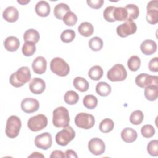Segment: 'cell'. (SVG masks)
<instances>
[{
  "label": "cell",
  "instance_id": "1",
  "mask_svg": "<svg viewBox=\"0 0 158 158\" xmlns=\"http://www.w3.org/2000/svg\"><path fill=\"white\" fill-rule=\"evenodd\" d=\"M31 79L30 69L28 67L23 66L20 67L17 72L11 74L9 78L10 83L15 88L21 87Z\"/></svg>",
  "mask_w": 158,
  "mask_h": 158
},
{
  "label": "cell",
  "instance_id": "2",
  "mask_svg": "<svg viewBox=\"0 0 158 158\" xmlns=\"http://www.w3.org/2000/svg\"><path fill=\"white\" fill-rule=\"evenodd\" d=\"M70 122L68 110L62 106L56 108L52 112V123L57 128L67 127Z\"/></svg>",
  "mask_w": 158,
  "mask_h": 158
},
{
  "label": "cell",
  "instance_id": "3",
  "mask_svg": "<svg viewBox=\"0 0 158 158\" xmlns=\"http://www.w3.org/2000/svg\"><path fill=\"white\" fill-rule=\"evenodd\" d=\"M22 127V122L20 119L15 116H10L6 122V134L7 137L10 138H15L19 135L20 130Z\"/></svg>",
  "mask_w": 158,
  "mask_h": 158
},
{
  "label": "cell",
  "instance_id": "4",
  "mask_svg": "<svg viewBox=\"0 0 158 158\" xmlns=\"http://www.w3.org/2000/svg\"><path fill=\"white\" fill-rule=\"evenodd\" d=\"M50 69L56 75L60 77L67 76L70 71L68 64L60 57H54L50 62Z\"/></svg>",
  "mask_w": 158,
  "mask_h": 158
},
{
  "label": "cell",
  "instance_id": "5",
  "mask_svg": "<svg viewBox=\"0 0 158 158\" xmlns=\"http://www.w3.org/2000/svg\"><path fill=\"white\" fill-rule=\"evenodd\" d=\"M75 136V132L72 127L67 125L56 135V142L58 145L67 146Z\"/></svg>",
  "mask_w": 158,
  "mask_h": 158
},
{
  "label": "cell",
  "instance_id": "6",
  "mask_svg": "<svg viewBox=\"0 0 158 158\" xmlns=\"http://www.w3.org/2000/svg\"><path fill=\"white\" fill-rule=\"evenodd\" d=\"M127 72L125 67L120 64H117L109 70L107 73V78L111 81H121L126 79Z\"/></svg>",
  "mask_w": 158,
  "mask_h": 158
},
{
  "label": "cell",
  "instance_id": "7",
  "mask_svg": "<svg viewBox=\"0 0 158 158\" xmlns=\"http://www.w3.org/2000/svg\"><path fill=\"white\" fill-rule=\"evenodd\" d=\"M95 123V119L93 115L88 113L81 112L78 114L75 118V125L83 129L91 128Z\"/></svg>",
  "mask_w": 158,
  "mask_h": 158
},
{
  "label": "cell",
  "instance_id": "8",
  "mask_svg": "<svg viewBox=\"0 0 158 158\" xmlns=\"http://www.w3.org/2000/svg\"><path fill=\"white\" fill-rule=\"evenodd\" d=\"M48 125V118L43 114H38L29 118L27 122L28 128L32 131H38L44 128Z\"/></svg>",
  "mask_w": 158,
  "mask_h": 158
},
{
  "label": "cell",
  "instance_id": "9",
  "mask_svg": "<svg viewBox=\"0 0 158 158\" xmlns=\"http://www.w3.org/2000/svg\"><path fill=\"white\" fill-rule=\"evenodd\" d=\"M146 20L152 25L158 22V1L152 0L148 2L147 5Z\"/></svg>",
  "mask_w": 158,
  "mask_h": 158
},
{
  "label": "cell",
  "instance_id": "10",
  "mask_svg": "<svg viewBox=\"0 0 158 158\" xmlns=\"http://www.w3.org/2000/svg\"><path fill=\"white\" fill-rule=\"evenodd\" d=\"M136 30L137 27L134 22L126 21L125 23L119 25L117 27L116 31L119 36L125 38L135 33L136 31Z\"/></svg>",
  "mask_w": 158,
  "mask_h": 158
},
{
  "label": "cell",
  "instance_id": "11",
  "mask_svg": "<svg viewBox=\"0 0 158 158\" xmlns=\"http://www.w3.org/2000/svg\"><path fill=\"white\" fill-rule=\"evenodd\" d=\"M157 76H152L147 73H140L135 78V83L140 88H146L150 85L157 86Z\"/></svg>",
  "mask_w": 158,
  "mask_h": 158
},
{
  "label": "cell",
  "instance_id": "12",
  "mask_svg": "<svg viewBox=\"0 0 158 158\" xmlns=\"http://www.w3.org/2000/svg\"><path fill=\"white\" fill-rule=\"evenodd\" d=\"M35 146L41 149L47 150L52 145V136L48 132L37 135L35 139Z\"/></svg>",
  "mask_w": 158,
  "mask_h": 158
},
{
  "label": "cell",
  "instance_id": "13",
  "mask_svg": "<svg viewBox=\"0 0 158 158\" xmlns=\"http://www.w3.org/2000/svg\"><path fill=\"white\" fill-rule=\"evenodd\" d=\"M88 147L91 153L95 156L102 154L106 149V146L104 141L98 138H92L89 141Z\"/></svg>",
  "mask_w": 158,
  "mask_h": 158
},
{
  "label": "cell",
  "instance_id": "14",
  "mask_svg": "<svg viewBox=\"0 0 158 158\" xmlns=\"http://www.w3.org/2000/svg\"><path fill=\"white\" fill-rule=\"evenodd\" d=\"M39 102L35 98H27L23 99L21 102L22 110L27 114L36 112L39 109Z\"/></svg>",
  "mask_w": 158,
  "mask_h": 158
},
{
  "label": "cell",
  "instance_id": "15",
  "mask_svg": "<svg viewBox=\"0 0 158 158\" xmlns=\"http://www.w3.org/2000/svg\"><path fill=\"white\" fill-rule=\"evenodd\" d=\"M29 88L31 93L40 94H41L46 88L44 81L40 78H34L29 83Z\"/></svg>",
  "mask_w": 158,
  "mask_h": 158
},
{
  "label": "cell",
  "instance_id": "16",
  "mask_svg": "<svg viewBox=\"0 0 158 158\" xmlns=\"http://www.w3.org/2000/svg\"><path fill=\"white\" fill-rule=\"evenodd\" d=\"M32 69L36 74H43L46 72L47 67V62L45 58L43 56H38L36 57L33 61Z\"/></svg>",
  "mask_w": 158,
  "mask_h": 158
},
{
  "label": "cell",
  "instance_id": "17",
  "mask_svg": "<svg viewBox=\"0 0 158 158\" xmlns=\"http://www.w3.org/2000/svg\"><path fill=\"white\" fill-rule=\"evenodd\" d=\"M19 11L14 6H9L2 12V17L8 22H15L19 18Z\"/></svg>",
  "mask_w": 158,
  "mask_h": 158
},
{
  "label": "cell",
  "instance_id": "18",
  "mask_svg": "<svg viewBox=\"0 0 158 158\" xmlns=\"http://www.w3.org/2000/svg\"><path fill=\"white\" fill-rule=\"evenodd\" d=\"M141 52L145 55H151L157 50V44L153 40H146L141 43L140 45Z\"/></svg>",
  "mask_w": 158,
  "mask_h": 158
},
{
  "label": "cell",
  "instance_id": "19",
  "mask_svg": "<svg viewBox=\"0 0 158 158\" xmlns=\"http://www.w3.org/2000/svg\"><path fill=\"white\" fill-rule=\"evenodd\" d=\"M51 7L48 2L45 1H39L35 6V12L40 17H47L49 15Z\"/></svg>",
  "mask_w": 158,
  "mask_h": 158
},
{
  "label": "cell",
  "instance_id": "20",
  "mask_svg": "<svg viewBox=\"0 0 158 158\" xmlns=\"http://www.w3.org/2000/svg\"><path fill=\"white\" fill-rule=\"evenodd\" d=\"M138 135L136 131L129 127L124 128L121 132V138L123 141L127 143H130L135 141L137 138Z\"/></svg>",
  "mask_w": 158,
  "mask_h": 158
},
{
  "label": "cell",
  "instance_id": "21",
  "mask_svg": "<svg viewBox=\"0 0 158 158\" xmlns=\"http://www.w3.org/2000/svg\"><path fill=\"white\" fill-rule=\"evenodd\" d=\"M5 49L10 52H14L18 49L20 46L19 40L14 36L7 37L4 41Z\"/></svg>",
  "mask_w": 158,
  "mask_h": 158
},
{
  "label": "cell",
  "instance_id": "22",
  "mask_svg": "<svg viewBox=\"0 0 158 158\" xmlns=\"http://www.w3.org/2000/svg\"><path fill=\"white\" fill-rule=\"evenodd\" d=\"M70 11L69 6L65 3H59L57 4L54 9V14L58 19H62L64 15L68 12Z\"/></svg>",
  "mask_w": 158,
  "mask_h": 158
},
{
  "label": "cell",
  "instance_id": "23",
  "mask_svg": "<svg viewBox=\"0 0 158 158\" xmlns=\"http://www.w3.org/2000/svg\"><path fill=\"white\" fill-rule=\"evenodd\" d=\"M125 8L127 14V21H133L139 16V10L136 5L133 4H127Z\"/></svg>",
  "mask_w": 158,
  "mask_h": 158
},
{
  "label": "cell",
  "instance_id": "24",
  "mask_svg": "<svg viewBox=\"0 0 158 158\" xmlns=\"http://www.w3.org/2000/svg\"><path fill=\"white\" fill-rule=\"evenodd\" d=\"M93 30L94 28L93 25L88 22H82L78 27L79 33L85 37H89L91 36L93 33Z\"/></svg>",
  "mask_w": 158,
  "mask_h": 158
},
{
  "label": "cell",
  "instance_id": "25",
  "mask_svg": "<svg viewBox=\"0 0 158 158\" xmlns=\"http://www.w3.org/2000/svg\"><path fill=\"white\" fill-rule=\"evenodd\" d=\"M73 86L80 92H85L89 88V83L88 81L81 77H77L73 81Z\"/></svg>",
  "mask_w": 158,
  "mask_h": 158
},
{
  "label": "cell",
  "instance_id": "26",
  "mask_svg": "<svg viewBox=\"0 0 158 158\" xmlns=\"http://www.w3.org/2000/svg\"><path fill=\"white\" fill-rule=\"evenodd\" d=\"M40 40V34L35 29L31 28L27 30L23 34V40L25 42H32L36 43Z\"/></svg>",
  "mask_w": 158,
  "mask_h": 158
},
{
  "label": "cell",
  "instance_id": "27",
  "mask_svg": "<svg viewBox=\"0 0 158 158\" xmlns=\"http://www.w3.org/2000/svg\"><path fill=\"white\" fill-rule=\"evenodd\" d=\"M145 98L151 101H155L158 96V87L156 85H150L145 88Z\"/></svg>",
  "mask_w": 158,
  "mask_h": 158
},
{
  "label": "cell",
  "instance_id": "28",
  "mask_svg": "<svg viewBox=\"0 0 158 158\" xmlns=\"http://www.w3.org/2000/svg\"><path fill=\"white\" fill-rule=\"evenodd\" d=\"M111 86L106 82H99L96 86V93L101 96H107L111 92Z\"/></svg>",
  "mask_w": 158,
  "mask_h": 158
},
{
  "label": "cell",
  "instance_id": "29",
  "mask_svg": "<svg viewBox=\"0 0 158 158\" xmlns=\"http://www.w3.org/2000/svg\"><path fill=\"white\" fill-rule=\"evenodd\" d=\"M103 75V70L99 65L93 66L88 72L89 77L93 80H99Z\"/></svg>",
  "mask_w": 158,
  "mask_h": 158
},
{
  "label": "cell",
  "instance_id": "30",
  "mask_svg": "<svg viewBox=\"0 0 158 158\" xmlns=\"http://www.w3.org/2000/svg\"><path fill=\"white\" fill-rule=\"evenodd\" d=\"M83 103L86 108L93 109H94L98 105V99L94 95L88 94L84 97Z\"/></svg>",
  "mask_w": 158,
  "mask_h": 158
},
{
  "label": "cell",
  "instance_id": "31",
  "mask_svg": "<svg viewBox=\"0 0 158 158\" xmlns=\"http://www.w3.org/2000/svg\"><path fill=\"white\" fill-rule=\"evenodd\" d=\"M64 101L69 105H73L77 103L79 99V95L74 91L70 90L65 93L64 96Z\"/></svg>",
  "mask_w": 158,
  "mask_h": 158
},
{
  "label": "cell",
  "instance_id": "32",
  "mask_svg": "<svg viewBox=\"0 0 158 158\" xmlns=\"http://www.w3.org/2000/svg\"><path fill=\"white\" fill-rule=\"evenodd\" d=\"M114 127V123L113 120L110 118H105L101 122L99 128L102 133H109L113 130Z\"/></svg>",
  "mask_w": 158,
  "mask_h": 158
},
{
  "label": "cell",
  "instance_id": "33",
  "mask_svg": "<svg viewBox=\"0 0 158 158\" xmlns=\"http://www.w3.org/2000/svg\"><path fill=\"white\" fill-rule=\"evenodd\" d=\"M127 65L128 69L133 72L137 71L141 65L140 58L137 56H131L127 62Z\"/></svg>",
  "mask_w": 158,
  "mask_h": 158
},
{
  "label": "cell",
  "instance_id": "34",
  "mask_svg": "<svg viewBox=\"0 0 158 158\" xmlns=\"http://www.w3.org/2000/svg\"><path fill=\"white\" fill-rule=\"evenodd\" d=\"M88 44L92 51H98L102 49L103 46V41L101 38L94 36L90 39Z\"/></svg>",
  "mask_w": 158,
  "mask_h": 158
},
{
  "label": "cell",
  "instance_id": "35",
  "mask_svg": "<svg viewBox=\"0 0 158 158\" xmlns=\"http://www.w3.org/2000/svg\"><path fill=\"white\" fill-rule=\"evenodd\" d=\"M114 17L115 20L117 21H127V14L125 7H115L114 11Z\"/></svg>",
  "mask_w": 158,
  "mask_h": 158
},
{
  "label": "cell",
  "instance_id": "36",
  "mask_svg": "<svg viewBox=\"0 0 158 158\" xmlns=\"http://www.w3.org/2000/svg\"><path fill=\"white\" fill-rule=\"evenodd\" d=\"M22 53L25 56H31L33 55L36 51L35 43L32 42H25L22 46Z\"/></svg>",
  "mask_w": 158,
  "mask_h": 158
},
{
  "label": "cell",
  "instance_id": "37",
  "mask_svg": "<svg viewBox=\"0 0 158 158\" xmlns=\"http://www.w3.org/2000/svg\"><path fill=\"white\" fill-rule=\"evenodd\" d=\"M144 118V115L142 111L136 110L133 112L130 116V122L135 125H139L141 123Z\"/></svg>",
  "mask_w": 158,
  "mask_h": 158
},
{
  "label": "cell",
  "instance_id": "38",
  "mask_svg": "<svg viewBox=\"0 0 158 158\" xmlns=\"http://www.w3.org/2000/svg\"><path fill=\"white\" fill-rule=\"evenodd\" d=\"M75 37V32L73 30L67 29L62 31L60 35V40L64 43H70Z\"/></svg>",
  "mask_w": 158,
  "mask_h": 158
},
{
  "label": "cell",
  "instance_id": "39",
  "mask_svg": "<svg viewBox=\"0 0 158 158\" xmlns=\"http://www.w3.org/2000/svg\"><path fill=\"white\" fill-rule=\"evenodd\" d=\"M63 22L67 26H73L77 22V17L75 13L72 11H69L64 15L62 19Z\"/></svg>",
  "mask_w": 158,
  "mask_h": 158
},
{
  "label": "cell",
  "instance_id": "40",
  "mask_svg": "<svg viewBox=\"0 0 158 158\" xmlns=\"http://www.w3.org/2000/svg\"><path fill=\"white\" fill-rule=\"evenodd\" d=\"M147 151L148 153L152 156H158V141L152 140L147 146Z\"/></svg>",
  "mask_w": 158,
  "mask_h": 158
},
{
  "label": "cell",
  "instance_id": "41",
  "mask_svg": "<svg viewBox=\"0 0 158 158\" xmlns=\"http://www.w3.org/2000/svg\"><path fill=\"white\" fill-rule=\"evenodd\" d=\"M141 133L143 137L149 138L154 135L155 129L151 125H145L141 128Z\"/></svg>",
  "mask_w": 158,
  "mask_h": 158
},
{
  "label": "cell",
  "instance_id": "42",
  "mask_svg": "<svg viewBox=\"0 0 158 158\" xmlns=\"http://www.w3.org/2000/svg\"><path fill=\"white\" fill-rule=\"evenodd\" d=\"M115 7L114 6H108L107 7L103 12V16L105 20L109 22H115V19L114 17V11Z\"/></svg>",
  "mask_w": 158,
  "mask_h": 158
},
{
  "label": "cell",
  "instance_id": "43",
  "mask_svg": "<svg viewBox=\"0 0 158 158\" xmlns=\"http://www.w3.org/2000/svg\"><path fill=\"white\" fill-rule=\"evenodd\" d=\"M86 2L88 5L93 9H99L104 4L103 0H87Z\"/></svg>",
  "mask_w": 158,
  "mask_h": 158
},
{
  "label": "cell",
  "instance_id": "44",
  "mask_svg": "<svg viewBox=\"0 0 158 158\" xmlns=\"http://www.w3.org/2000/svg\"><path fill=\"white\" fill-rule=\"evenodd\" d=\"M158 58L157 57L152 58L149 62L148 67L150 71L157 72L158 71Z\"/></svg>",
  "mask_w": 158,
  "mask_h": 158
},
{
  "label": "cell",
  "instance_id": "45",
  "mask_svg": "<svg viewBox=\"0 0 158 158\" xmlns=\"http://www.w3.org/2000/svg\"><path fill=\"white\" fill-rule=\"evenodd\" d=\"M65 157V155L64 154V153L60 151V150H55L54 151L52 152L50 157L52 158V157H61V158H64Z\"/></svg>",
  "mask_w": 158,
  "mask_h": 158
},
{
  "label": "cell",
  "instance_id": "46",
  "mask_svg": "<svg viewBox=\"0 0 158 158\" xmlns=\"http://www.w3.org/2000/svg\"><path fill=\"white\" fill-rule=\"evenodd\" d=\"M65 157H78L77 154H76V152L72 150V149H68L65 151Z\"/></svg>",
  "mask_w": 158,
  "mask_h": 158
},
{
  "label": "cell",
  "instance_id": "47",
  "mask_svg": "<svg viewBox=\"0 0 158 158\" xmlns=\"http://www.w3.org/2000/svg\"><path fill=\"white\" fill-rule=\"evenodd\" d=\"M44 157V156L38 152H33L32 154H31L30 156H29V157Z\"/></svg>",
  "mask_w": 158,
  "mask_h": 158
},
{
  "label": "cell",
  "instance_id": "48",
  "mask_svg": "<svg viewBox=\"0 0 158 158\" xmlns=\"http://www.w3.org/2000/svg\"><path fill=\"white\" fill-rule=\"evenodd\" d=\"M17 2L20 4H22V5H25L27 3H28L30 2V1H17Z\"/></svg>",
  "mask_w": 158,
  "mask_h": 158
}]
</instances>
